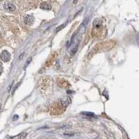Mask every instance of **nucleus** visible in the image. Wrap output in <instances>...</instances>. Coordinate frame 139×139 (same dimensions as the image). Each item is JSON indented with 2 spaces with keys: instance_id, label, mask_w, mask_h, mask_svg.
Listing matches in <instances>:
<instances>
[{
  "instance_id": "obj_1",
  "label": "nucleus",
  "mask_w": 139,
  "mask_h": 139,
  "mask_svg": "<svg viewBox=\"0 0 139 139\" xmlns=\"http://www.w3.org/2000/svg\"><path fill=\"white\" fill-rule=\"evenodd\" d=\"M0 58H1V59L3 61L8 62L10 60V58H11V54H10V53L8 52V51L4 50L1 53V54H0Z\"/></svg>"
},
{
  "instance_id": "obj_2",
  "label": "nucleus",
  "mask_w": 139,
  "mask_h": 139,
  "mask_svg": "<svg viewBox=\"0 0 139 139\" xmlns=\"http://www.w3.org/2000/svg\"><path fill=\"white\" fill-rule=\"evenodd\" d=\"M4 9L8 12H12L15 10V6L11 3H6L4 4Z\"/></svg>"
},
{
  "instance_id": "obj_3",
  "label": "nucleus",
  "mask_w": 139,
  "mask_h": 139,
  "mask_svg": "<svg viewBox=\"0 0 139 139\" xmlns=\"http://www.w3.org/2000/svg\"><path fill=\"white\" fill-rule=\"evenodd\" d=\"M34 22V18L33 16L31 15H27V16L25 17V22L26 25H31Z\"/></svg>"
},
{
  "instance_id": "obj_4",
  "label": "nucleus",
  "mask_w": 139,
  "mask_h": 139,
  "mask_svg": "<svg viewBox=\"0 0 139 139\" xmlns=\"http://www.w3.org/2000/svg\"><path fill=\"white\" fill-rule=\"evenodd\" d=\"M70 102H71V100H70V98L68 97H65V98H63V100H61V104H62V106H64V107L67 106L70 104Z\"/></svg>"
},
{
  "instance_id": "obj_5",
  "label": "nucleus",
  "mask_w": 139,
  "mask_h": 139,
  "mask_svg": "<svg viewBox=\"0 0 139 139\" xmlns=\"http://www.w3.org/2000/svg\"><path fill=\"white\" fill-rule=\"evenodd\" d=\"M40 8H42V9H44V10H50L51 9V6L50 4H48L47 3L44 2L41 4Z\"/></svg>"
},
{
  "instance_id": "obj_6",
  "label": "nucleus",
  "mask_w": 139,
  "mask_h": 139,
  "mask_svg": "<svg viewBox=\"0 0 139 139\" xmlns=\"http://www.w3.org/2000/svg\"><path fill=\"white\" fill-rule=\"evenodd\" d=\"M77 50H78V45L77 44V45H75V47H73L72 49H71V50H70V56L75 55V53L77 52Z\"/></svg>"
},
{
  "instance_id": "obj_7",
  "label": "nucleus",
  "mask_w": 139,
  "mask_h": 139,
  "mask_svg": "<svg viewBox=\"0 0 139 139\" xmlns=\"http://www.w3.org/2000/svg\"><path fill=\"white\" fill-rule=\"evenodd\" d=\"M66 22H65V23H64L63 25H61V26H60V27H58V28H57V29H56V32H58V31H59L60 30H61V29H63L64 27H65V25H66Z\"/></svg>"
},
{
  "instance_id": "obj_8",
  "label": "nucleus",
  "mask_w": 139,
  "mask_h": 139,
  "mask_svg": "<svg viewBox=\"0 0 139 139\" xmlns=\"http://www.w3.org/2000/svg\"><path fill=\"white\" fill-rule=\"evenodd\" d=\"M83 114H85L86 115L88 116H90V117H95V115L92 113H90V112H84L83 113Z\"/></svg>"
},
{
  "instance_id": "obj_9",
  "label": "nucleus",
  "mask_w": 139,
  "mask_h": 139,
  "mask_svg": "<svg viewBox=\"0 0 139 139\" xmlns=\"http://www.w3.org/2000/svg\"><path fill=\"white\" fill-rule=\"evenodd\" d=\"M68 127H67V126H61V127H57V129H67V128Z\"/></svg>"
},
{
  "instance_id": "obj_10",
  "label": "nucleus",
  "mask_w": 139,
  "mask_h": 139,
  "mask_svg": "<svg viewBox=\"0 0 139 139\" xmlns=\"http://www.w3.org/2000/svg\"><path fill=\"white\" fill-rule=\"evenodd\" d=\"M31 61V57H30V58H29V60H27V63H26V65H25V67L27 66V65H29V64L30 63V61Z\"/></svg>"
},
{
  "instance_id": "obj_11",
  "label": "nucleus",
  "mask_w": 139,
  "mask_h": 139,
  "mask_svg": "<svg viewBox=\"0 0 139 139\" xmlns=\"http://www.w3.org/2000/svg\"><path fill=\"white\" fill-rule=\"evenodd\" d=\"M18 118H19V116H18V115H15V116L13 117V120H16L18 119Z\"/></svg>"
},
{
  "instance_id": "obj_12",
  "label": "nucleus",
  "mask_w": 139,
  "mask_h": 139,
  "mask_svg": "<svg viewBox=\"0 0 139 139\" xmlns=\"http://www.w3.org/2000/svg\"><path fill=\"white\" fill-rule=\"evenodd\" d=\"M2 72V65L0 64V75H1Z\"/></svg>"
},
{
  "instance_id": "obj_13",
  "label": "nucleus",
  "mask_w": 139,
  "mask_h": 139,
  "mask_svg": "<svg viewBox=\"0 0 139 139\" xmlns=\"http://www.w3.org/2000/svg\"><path fill=\"white\" fill-rule=\"evenodd\" d=\"M0 36H1V33H0Z\"/></svg>"
}]
</instances>
